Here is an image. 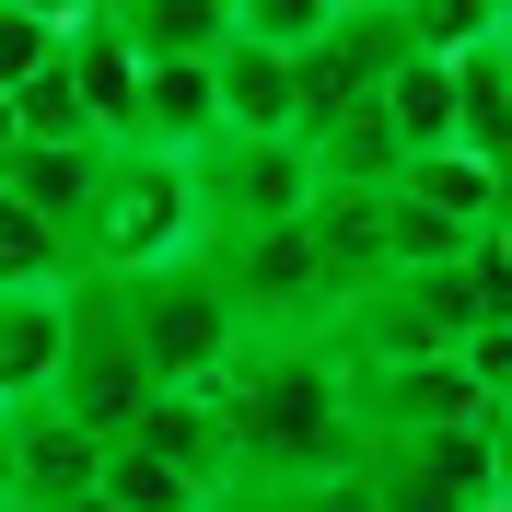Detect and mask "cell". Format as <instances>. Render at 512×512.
Listing matches in <instances>:
<instances>
[{
	"label": "cell",
	"instance_id": "obj_11",
	"mask_svg": "<svg viewBox=\"0 0 512 512\" xmlns=\"http://www.w3.org/2000/svg\"><path fill=\"white\" fill-rule=\"evenodd\" d=\"M210 105H222V140H303V128H291V59L256 47L245 24H233L222 59H210Z\"/></svg>",
	"mask_w": 512,
	"mask_h": 512
},
{
	"label": "cell",
	"instance_id": "obj_22",
	"mask_svg": "<svg viewBox=\"0 0 512 512\" xmlns=\"http://www.w3.org/2000/svg\"><path fill=\"white\" fill-rule=\"evenodd\" d=\"M489 512H512V501H489Z\"/></svg>",
	"mask_w": 512,
	"mask_h": 512
},
{
	"label": "cell",
	"instance_id": "obj_17",
	"mask_svg": "<svg viewBox=\"0 0 512 512\" xmlns=\"http://www.w3.org/2000/svg\"><path fill=\"white\" fill-rule=\"evenodd\" d=\"M59 59V0H0V94H24Z\"/></svg>",
	"mask_w": 512,
	"mask_h": 512
},
{
	"label": "cell",
	"instance_id": "obj_7",
	"mask_svg": "<svg viewBox=\"0 0 512 512\" xmlns=\"http://www.w3.org/2000/svg\"><path fill=\"white\" fill-rule=\"evenodd\" d=\"M489 396L466 384V361H350V431H478Z\"/></svg>",
	"mask_w": 512,
	"mask_h": 512
},
{
	"label": "cell",
	"instance_id": "obj_1",
	"mask_svg": "<svg viewBox=\"0 0 512 512\" xmlns=\"http://www.w3.org/2000/svg\"><path fill=\"white\" fill-rule=\"evenodd\" d=\"M222 396V443H233V512L256 501H303V489H338L361 466L350 431V361L326 338H245Z\"/></svg>",
	"mask_w": 512,
	"mask_h": 512
},
{
	"label": "cell",
	"instance_id": "obj_19",
	"mask_svg": "<svg viewBox=\"0 0 512 512\" xmlns=\"http://www.w3.org/2000/svg\"><path fill=\"white\" fill-rule=\"evenodd\" d=\"M489 478H501V501H512V408H489Z\"/></svg>",
	"mask_w": 512,
	"mask_h": 512
},
{
	"label": "cell",
	"instance_id": "obj_15",
	"mask_svg": "<svg viewBox=\"0 0 512 512\" xmlns=\"http://www.w3.org/2000/svg\"><path fill=\"white\" fill-rule=\"evenodd\" d=\"M384 198H408V210H431V222H454V233H489L501 175H478L466 152H431V163H396V175H384Z\"/></svg>",
	"mask_w": 512,
	"mask_h": 512
},
{
	"label": "cell",
	"instance_id": "obj_24",
	"mask_svg": "<svg viewBox=\"0 0 512 512\" xmlns=\"http://www.w3.org/2000/svg\"><path fill=\"white\" fill-rule=\"evenodd\" d=\"M222 512H233V501H222Z\"/></svg>",
	"mask_w": 512,
	"mask_h": 512
},
{
	"label": "cell",
	"instance_id": "obj_8",
	"mask_svg": "<svg viewBox=\"0 0 512 512\" xmlns=\"http://www.w3.org/2000/svg\"><path fill=\"white\" fill-rule=\"evenodd\" d=\"M94 466H105V443H82L47 396L0 419V489H12L24 512H82L94 501Z\"/></svg>",
	"mask_w": 512,
	"mask_h": 512
},
{
	"label": "cell",
	"instance_id": "obj_23",
	"mask_svg": "<svg viewBox=\"0 0 512 512\" xmlns=\"http://www.w3.org/2000/svg\"><path fill=\"white\" fill-rule=\"evenodd\" d=\"M82 512H105V501H82Z\"/></svg>",
	"mask_w": 512,
	"mask_h": 512
},
{
	"label": "cell",
	"instance_id": "obj_18",
	"mask_svg": "<svg viewBox=\"0 0 512 512\" xmlns=\"http://www.w3.org/2000/svg\"><path fill=\"white\" fill-rule=\"evenodd\" d=\"M454 361H466V384H478L489 408H512V315H501V326H478V338H466Z\"/></svg>",
	"mask_w": 512,
	"mask_h": 512
},
{
	"label": "cell",
	"instance_id": "obj_21",
	"mask_svg": "<svg viewBox=\"0 0 512 512\" xmlns=\"http://www.w3.org/2000/svg\"><path fill=\"white\" fill-rule=\"evenodd\" d=\"M0 512H24V501H12V489H0Z\"/></svg>",
	"mask_w": 512,
	"mask_h": 512
},
{
	"label": "cell",
	"instance_id": "obj_10",
	"mask_svg": "<svg viewBox=\"0 0 512 512\" xmlns=\"http://www.w3.org/2000/svg\"><path fill=\"white\" fill-rule=\"evenodd\" d=\"M454 152L478 175H512V47H501V0L489 24L454 47Z\"/></svg>",
	"mask_w": 512,
	"mask_h": 512
},
{
	"label": "cell",
	"instance_id": "obj_12",
	"mask_svg": "<svg viewBox=\"0 0 512 512\" xmlns=\"http://www.w3.org/2000/svg\"><path fill=\"white\" fill-rule=\"evenodd\" d=\"M59 338H70V291H0V419L59 384Z\"/></svg>",
	"mask_w": 512,
	"mask_h": 512
},
{
	"label": "cell",
	"instance_id": "obj_13",
	"mask_svg": "<svg viewBox=\"0 0 512 512\" xmlns=\"http://www.w3.org/2000/svg\"><path fill=\"white\" fill-rule=\"evenodd\" d=\"M94 163H105V152H24V140H12V152H0V198L70 245L82 210H94Z\"/></svg>",
	"mask_w": 512,
	"mask_h": 512
},
{
	"label": "cell",
	"instance_id": "obj_2",
	"mask_svg": "<svg viewBox=\"0 0 512 512\" xmlns=\"http://www.w3.org/2000/svg\"><path fill=\"white\" fill-rule=\"evenodd\" d=\"M210 256V210H198V152H117L94 163V210L70 233L82 280H152V268H198Z\"/></svg>",
	"mask_w": 512,
	"mask_h": 512
},
{
	"label": "cell",
	"instance_id": "obj_4",
	"mask_svg": "<svg viewBox=\"0 0 512 512\" xmlns=\"http://www.w3.org/2000/svg\"><path fill=\"white\" fill-rule=\"evenodd\" d=\"M152 396H163V384H152V361L128 350L117 291H105V280H70V338H59V384H47V408H59L82 443H117Z\"/></svg>",
	"mask_w": 512,
	"mask_h": 512
},
{
	"label": "cell",
	"instance_id": "obj_6",
	"mask_svg": "<svg viewBox=\"0 0 512 512\" xmlns=\"http://www.w3.org/2000/svg\"><path fill=\"white\" fill-rule=\"evenodd\" d=\"M315 152L303 140H210L198 152V210H210V256L222 245H256V233H291L315 210Z\"/></svg>",
	"mask_w": 512,
	"mask_h": 512
},
{
	"label": "cell",
	"instance_id": "obj_14",
	"mask_svg": "<svg viewBox=\"0 0 512 512\" xmlns=\"http://www.w3.org/2000/svg\"><path fill=\"white\" fill-rule=\"evenodd\" d=\"M105 12L140 59H222L233 35V0H105Z\"/></svg>",
	"mask_w": 512,
	"mask_h": 512
},
{
	"label": "cell",
	"instance_id": "obj_9",
	"mask_svg": "<svg viewBox=\"0 0 512 512\" xmlns=\"http://www.w3.org/2000/svg\"><path fill=\"white\" fill-rule=\"evenodd\" d=\"M117 443H140V454H163L187 489H210V501H233V443H222V396L210 384H163L152 408L128 419Z\"/></svg>",
	"mask_w": 512,
	"mask_h": 512
},
{
	"label": "cell",
	"instance_id": "obj_5",
	"mask_svg": "<svg viewBox=\"0 0 512 512\" xmlns=\"http://www.w3.org/2000/svg\"><path fill=\"white\" fill-rule=\"evenodd\" d=\"M350 489H361V512H489L501 501L489 419L478 431H384V443H361Z\"/></svg>",
	"mask_w": 512,
	"mask_h": 512
},
{
	"label": "cell",
	"instance_id": "obj_3",
	"mask_svg": "<svg viewBox=\"0 0 512 512\" xmlns=\"http://www.w3.org/2000/svg\"><path fill=\"white\" fill-rule=\"evenodd\" d=\"M128 315V350L152 361V384H222L233 350H245V315H233V291L210 280V256L198 268H152V280H105Z\"/></svg>",
	"mask_w": 512,
	"mask_h": 512
},
{
	"label": "cell",
	"instance_id": "obj_16",
	"mask_svg": "<svg viewBox=\"0 0 512 512\" xmlns=\"http://www.w3.org/2000/svg\"><path fill=\"white\" fill-rule=\"evenodd\" d=\"M70 280H82V268H70V245L0 198V291H70Z\"/></svg>",
	"mask_w": 512,
	"mask_h": 512
},
{
	"label": "cell",
	"instance_id": "obj_20",
	"mask_svg": "<svg viewBox=\"0 0 512 512\" xmlns=\"http://www.w3.org/2000/svg\"><path fill=\"white\" fill-rule=\"evenodd\" d=\"M501 47H512V0H501Z\"/></svg>",
	"mask_w": 512,
	"mask_h": 512
}]
</instances>
